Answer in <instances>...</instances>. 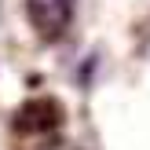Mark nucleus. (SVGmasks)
<instances>
[{"instance_id":"f257e3e1","label":"nucleus","mask_w":150,"mask_h":150,"mask_svg":"<svg viewBox=\"0 0 150 150\" xmlns=\"http://www.w3.org/2000/svg\"><path fill=\"white\" fill-rule=\"evenodd\" d=\"M26 11H29L33 29L44 40L62 37L70 26V0H26Z\"/></svg>"},{"instance_id":"f03ea898","label":"nucleus","mask_w":150,"mask_h":150,"mask_svg":"<svg viewBox=\"0 0 150 150\" xmlns=\"http://www.w3.org/2000/svg\"><path fill=\"white\" fill-rule=\"evenodd\" d=\"M62 125V106L55 99H33L15 114V132L37 136V132H55Z\"/></svg>"}]
</instances>
